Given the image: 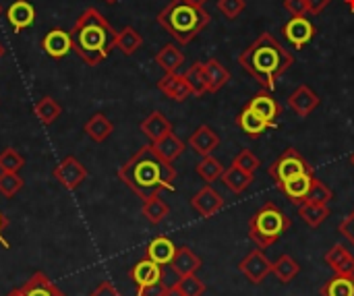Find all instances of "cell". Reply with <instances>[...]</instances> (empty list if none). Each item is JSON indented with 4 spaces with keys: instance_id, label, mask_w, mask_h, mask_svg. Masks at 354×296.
Here are the masks:
<instances>
[{
    "instance_id": "6da1fadb",
    "label": "cell",
    "mask_w": 354,
    "mask_h": 296,
    "mask_svg": "<svg viewBox=\"0 0 354 296\" xmlns=\"http://www.w3.org/2000/svg\"><path fill=\"white\" fill-rule=\"evenodd\" d=\"M118 178L139 199H147L162 191H174L176 168L170 162H164L149 143L118 168Z\"/></svg>"
},
{
    "instance_id": "7a4b0ae2",
    "label": "cell",
    "mask_w": 354,
    "mask_h": 296,
    "mask_svg": "<svg viewBox=\"0 0 354 296\" xmlns=\"http://www.w3.org/2000/svg\"><path fill=\"white\" fill-rule=\"evenodd\" d=\"M239 64L261 85V89L274 91L276 81L295 64V56L276 35L261 33L241 52Z\"/></svg>"
},
{
    "instance_id": "3957f363",
    "label": "cell",
    "mask_w": 354,
    "mask_h": 296,
    "mask_svg": "<svg viewBox=\"0 0 354 296\" xmlns=\"http://www.w3.org/2000/svg\"><path fill=\"white\" fill-rule=\"evenodd\" d=\"M116 33L97 8H85L71 29L73 50L87 66H97L114 48Z\"/></svg>"
},
{
    "instance_id": "277c9868",
    "label": "cell",
    "mask_w": 354,
    "mask_h": 296,
    "mask_svg": "<svg viewBox=\"0 0 354 296\" xmlns=\"http://www.w3.org/2000/svg\"><path fill=\"white\" fill-rule=\"evenodd\" d=\"M156 19L180 46L191 44L212 21L205 8L191 4L189 0H170Z\"/></svg>"
},
{
    "instance_id": "5b68a950",
    "label": "cell",
    "mask_w": 354,
    "mask_h": 296,
    "mask_svg": "<svg viewBox=\"0 0 354 296\" xmlns=\"http://www.w3.org/2000/svg\"><path fill=\"white\" fill-rule=\"evenodd\" d=\"M290 218L274 201H268L249 220V239L259 249H268L280 241V237L290 228Z\"/></svg>"
},
{
    "instance_id": "8992f818",
    "label": "cell",
    "mask_w": 354,
    "mask_h": 296,
    "mask_svg": "<svg viewBox=\"0 0 354 296\" xmlns=\"http://www.w3.org/2000/svg\"><path fill=\"white\" fill-rule=\"evenodd\" d=\"M268 174L270 178L276 183V185H282L299 174H313V168L309 166V162L299 154V149L295 147H288L282 151V156L268 168Z\"/></svg>"
},
{
    "instance_id": "52a82bcc",
    "label": "cell",
    "mask_w": 354,
    "mask_h": 296,
    "mask_svg": "<svg viewBox=\"0 0 354 296\" xmlns=\"http://www.w3.org/2000/svg\"><path fill=\"white\" fill-rule=\"evenodd\" d=\"M54 181L64 189V191H75L79 189L85 178H87V168L75 158V156H66L62 162H58L52 170Z\"/></svg>"
},
{
    "instance_id": "ba28073f",
    "label": "cell",
    "mask_w": 354,
    "mask_h": 296,
    "mask_svg": "<svg viewBox=\"0 0 354 296\" xmlns=\"http://www.w3.org/2000/svg\"><path fill=\"white\" fill-rule=\"evenodd\" d=\"M129 278H131V282L137 286V295H141L147 286H151V284L164 280V266H160V263H156V261H151V259L145 257V259L137 261V263L131 268Z\"/></svg>"
},
{
    "instance_id": "9c48e42d",
    "label": "cell",
    "mask_w": 354,
    "mask_h": 296,
    "mask_svg": "<svg viewBox=\"0 0 354 296\" xmlns=\"http://www.w3.org/2000/svg\"><path fill=\"white\" fill-rule=\"evenodd\" d=\"M239 270L251 284H261L272 274V261L266 257L263 249H253L241 263Z\"/></svg>"
},
{
    "instance_id": "30bf717a",
    "label": "cell",
    "mask_w": 354,
    "mask_h": 296,
    "mask_svg": "<svg viewBox=\"0 0 354 296\" xmlns=\"http://www.w3.org/2000/svg\"><path fill=\"white\" fill-rule=\"evenodd\" d=\"M282 33L297 50H303L315 37V25L307 17H292L282 27Z\"/></svg>"
},
{
    "instance_id": "8fae6325",
    "label": "cell",
    "mask_w": 354,
    "mask_h": 296,
    "mask_svg": "<svg viewBox=\"0 0 354 296\" xmlns=\"http://www.w3.org/2000/svg\"><path fill=\"white\" fill-rule=\"evenodd\" d=\"M41 50L46 56L54 58V60H60L64 58L71 50H73V35L71 31H64V29H50L44 39H41Z\"/></svg>"
},
{
    "instance_id": "7c38bea8",
    "label": "cell",
    "mask_w": 354,
    "mask_h": 296,
    "mask_svg": "<svg viewBox=\"0 0 354 296\" xmlns=\"http://www.w3.org/2000/svg\"><path fill=\"white\" fill-rule=\"evenodd\" d=\"M191 207H193L201 218H212V216H216V214L224 207V199H222V195H220L212 185H205V187H201V189L193 195Z\"/></svg>"
},
{
    "instance_id": "4fadbf2b",
    "label": "cell",
    "mask_w": 354,
    "mask_h": 296,
    "mask_svg": "<svg viewBox=\"0 0 354 296\" xmlns=\"http://www.w3.org/2000/svg\"><path fill=\"white\" fill-rule=\"evenodd\" d=\"M247 106H249L255 114H259L270 127H274L276 120H278V116L282 114V106L278 104V100H276L268 89L257 91V93L247 102Z\"/></svg>"
},
{
    "instance_id": "5bb4252c",
    "label": "cell",
    "mask_w": 354,
    "mask_h": 296,
    "mask_svg": "<svg viewBox=\"0 0 354 296\" xmlns=\"http://www.w3.org/2000/svg\"><path fill=\"white\" fill-rule=\"evenodd\" d=\"M6 19L10 23L12 31L21 33L23 29H27L35 23V6L29 0H15L6 10Z\"/></svg>"
},
{
    "instance_id": "9a60e30c",
    "label": "cell",
    "mask_w": 354,
    "mask_h": 296,
    "mask_svg": "<svg viewBox=\"0 0 354 296\" xmlns=\"http://www.w3.org/2000/svg\"><path fill=\"white\" fill-rule=\"evenodd\" d=\"M158 89L166 98H170L174 102H185V100H189V95H193L191 87H189V81L180 73H166L158 81Z\"/></svg>"
},
{
    "instance_id": "2e32d148",
    "label": "cell",
    "mask_w": 354,
    "mask_h": 296,
    "mask_svg": "<svg viewBox=\"0 0 354 296\" xmlns=\"http://www.w3.org/2000/svg\"><path fill=\"white\" fill-rule=\"evenodd\" d=\"M319 104H322L319 95H317L309 85H299V87L290 93V98H288V106H290V108L297 112V116H301V118L311 116V112H313Z\"/></svg>"
},
{
    "instance_id": "e0dca14e",
    "label": "cell",
    "mask_w": 354,
    "mask_h": 296,
    "mask_svg": "<svg viewBox=\"0 0 354 296\" xmlns=\"http://www.w3.org/2000/svg\"><path fill=\"white\" fill-rule=\"evenodd\" d=\"M218 145H220V137H218V133H216L209 124H201V127L189 137V147H191L197 156H201V158L212 156V154L218 149Z\"/></svg>"
},
{
    "instance_id": "ac0fdd59",
    "label": "cell",
    "mask_w": 354,
    "mask_h": 296,
    "mask_svg": "<svg viewBox=\"0 0 354 296\" xmlns=\"http://www.w3.org/2000/svg\"><path fill=\"white\" fill-rule=\"evenodd\" d=\"M324 261L326 266H330V270L336 276H353L354 274V255L344 245H334L326 253Z\"/></svg>"
},
{
    "instance_id": "d6986e66",
    "label": "cell",
    "mask_w": 354,
    "mask_h": 296,
    "mask_svg": "<svg viewBox=\"0 0 354 296\" xmlns=\"http://www.w3.org/2000/svg\"><path fill=\"white\" fill-rule=\"evenodd\" d=\"M139 129H141V133H143L151 143H156V141H160L162 137H166L168 133H172V122H170L160 110H156V112H151L145 120H141Z\"/></svg>"
},
{
    "instance_id": "ffe728a7",
    "label": "cell",
    "mask_w": 354,
    "mask_h": 296,
    "mask_svg": "<svg viewBox=\"0 0 354 296\" xmlns=\"http://www.w3.org/2000/svg\"><path fill=\"white\" fill-rule=\"evenodd\" d=\"M25 296H66L44 272H35L23 286H21Z\"/></svg>"
},
{
    "instance_id": "44dd1931",
    "label": "cell",
    "mask_w": 354,
    "mask_h": 296,
    "mask_svg": "<svg viewBox=\"0 0 354 296\" xmlns=\"http://www.w3.org/2000/svg\"><path fill=\"white\" fill-rule=\"evenodd\" d=\"M176 245L168 239V237H156L149 245H147V249H145V257L147 259H151V261H156V263H160V266H170V261H172V257L176 255Z\"/></svg>"
},
{
    "instance_id": "7402d4cb",
    "label": "cell",
    "mask_w": 354,
    "mask_h": 296,
    "mask_svg": "<svg viewBox=\"0 0 354 296\" xmlns=\"http://www.w3.org/2000/svg\"><path fill=\"white\" fill-rule=\"evenodd\" d=\"M170 268L178 278L191 276V274H197L201 270V259L189 247H180V249H176V255L172 257Z\"/></svg>"
},
{
    "instance_id": "603a6c76",
    "label": "cell",
    "mask_w": 354,
    "mask_h": 296,
    "mask_svg": "<svg viewBox=\"0 0 354 296\" xmlns=\"http://www.w3.org/2000/svg\"><path fill=\"white\" fill-rule=\"evenodd\" d=\"M236 124H239V129L243 131V133H247L249 137H253V139H257V137H261L268 129H270V124L259 116V114H255L247 104L243 106V110L239 112V116H236Z\"/></svg>"
},
{
    "instance_id": "cb8c5ba5",
    "label": "cell",
    "mask_w": 354,
    "mask_h": 296,
    "mask_svg": "<svg viewBox=\"0 0 354 296\" xmlns=\"http://www.w3.org/2000/svg\"><path fill=\"white\" fill-rule=\"evenodd\" d=\"M151 147H153V151H156L164 162H170V164H174V162L183 156V151H185V143L178 139V135H176L174 131L168 133L166 137H162L160 141L151 143Z\"/></svg>"
},
{
    "instance_id": "d4e9b609",
    "label": "cell",
    "mask_w": 354,
    "mask_h": 296,
    "mask_svg": "<svg viewBox=\"0 0 354 296\" xmlns=\"http://www.w3.org/2000/svg\"><path fill=\"white\" fill-rule=\"evenodd\" d=\"M183 62H185V54H183V50L176 44H166L156 54V64L164 73H178Z\"/></svg>"
},
{
    "instance_id": "484cf974",
    "label": "cell",
    "mask_w": 354,
    "mask_h": 296,
    "mask_svg": "<svg viewBox=\"0 0 354 296\" xmlns=\"http://www.w3.org/2000/svg\"><path fill=\"white\" fill-rule=\"evenodd\" d=\"M83 131H85V135H87L91 141H95V143H104V141L112 135L114 124L110 122V118H108L106 114L95 112V114H91V118L85 122Z\"/></svg>"
},
{
    "instance_id": "4316f807",
    "label": "cell",
    "mask_w": 354,
    "mask_h": 296,
    "mask_svg": "<svg viewBox=\"0 0 354 296\" xmlns=\"http://www.w3.org/2000/svg\"><path fill=\"white\" fill-rule=\"evenodd\" d=\"M311 181H313V174H299L282 185H278V189L292 201V203H303L307 193H309V187H311Z\"/></svg>"
},
{
    "instance_id": "83f0119b",
    "label": "cell",
    "mask_w": 354,
    "mask_h": 296,
    "mask_svg": "<svg viewBox=\"0 0 354 296\" xmlns=\"http://www.w3.org/2000/svg\"><path fill=\"white\" fill-rule=\"evenodd\" d=\"M141 214L145 216V220H147L149 224L158 226V224H162V222L170 216V207H168V203L162 199V195H160V193H156V195H151V197L143 199Z\"/></svg>"
},
{
    "instance_id": "f1b7e54d",
    "label": "cell",
    "mask_w": 354,
    "mask_h": 296,
    "mask_svg": "<svg viewBox=\"0 0 354 296\" xmlns=\"http://www.w3.org/2000/svg\"><path fill=\"white\" fill-rule=\"evenodd\" d=\"M205 77H207V93H216L230 81V71L218 58H209L205 62Z\"/></svg>"
},
{
    "instance_id": "f546056e",
    "label": "cell",
    "mask_w": 354,
    "mask_h": 296,
    "mask_svg": "<svg viewBox=\"0 0 354 296\" xmlns=\"http://www.w3.org/2000/svg\"><path fill=\"white\" fill-rule=\"evenodd\" d=\"M141 46H143V37H141V33H139L135 27L127 25V27H122V29L116 33L114 48L120 50L124 56H133Z\"/></svg>"
},
{
    "instance_id": "4dcf8cb0",
    "label": "cell",
    "mask_w": 354,
    "mask_h": 296,
    "mask_svg": "<svg viewBox=\"0 0 354 296\" xmlns=\"http://www.w3.org/2000/svg\"><path fill=\"white\" fill-rule=\"evenodd\" d=\"M253 178H255V174H249V172H245V170H241V168H236V166L226 168L224 174H222V183H224L232 193H236V195L245 193V191L251 187Z\"/></svg>"
},
{
    "instance_id": "1f68e13d",
    "label": "cell",
    "mask_w": 354,
    "mask_h": 296,
    "mask_svg": "<svg viewBox=\"0 0 354 296\" xmlns=\"http://www.w3.org/2000/svg\"><path fill=\"white\" fill-rule=\"evenodd\" d=\"M299 216H301V220H303L307 226L319 228V226L332 216V212H330V207L324 205V203H301V205H299Z\"/></svg>"
},
{
    "instance_id": "d6a6232c",
    "label": "cell",
    "mask_w": 354,
    "mask_h": 296,
    "mask_svg": "<svg viewBox=\"0 0 354 296\" xmlns=\"http://www.w3.org/2000/svg\"><path fill=\"white\" fill-rule=\"evenodd\" d=\"M33 112H35V116L39 118V122H41L44 127H50V124H54V122L58 120V116L62 114V106H60L54 98L44 95L41 100L35 102Z\"/></svg>"
},
{
    "instance_id": "836d02e7",
    "label": "cell",
    "mask_w": 354,
    "mask_h": 296,
    "mask_svg": "<svg viewBox=\"0 0 354 296\" xmlns=\"http://www.w3.org/2000/svg\"><path fill=\"white\" fill-rule=\"evenodd\" d=\"M301 272V266L297 263L295 257L290 255H280L274 263H272V274L282 282V284H288L292 282Z\"/></svg>"
},
{
    "instance_id": "e575fe53",
    "label": "cell",
    "mask_w": 354,
    "mask_h": 296,
    "mask_svg": "<svg viewBox=\"0 0 354 296\" xmlns=\"http://www.w3.org/2000/svg\"><path fill=\"white\" fill-rule=\"evenodd\" d=\"M322 296H354V274L353 276H334L322 288Z\"/></svg>"
},
{
    "instance_id": "d590c367",
    "label": "cell",
    "mask_w": 354,
    "mask_h": 296,
    "mask_svg": "<svg viewBox=\"0 0 354 296\" xmlns=\"http://www.w3.org/2000/svg\"><path fill=\"white\" fill-rule=\"evenodd\" d=\"M185 79L189 81V87L193 91V95H205L207 93V77H205V62H193L187 73Z\"/></svg>"
},
{
    "instance_id": "8d00e7d4",
    "label": "cell",
    "mask_w": 354,
    "mask_h": 296,
    "mask_svg": "<svg viewBox=\"0 0 354 296\" xmlns=\"http://www.w3.org/2000/svg\"><path fill=\"white\" fill-rule=\"evenodd\" d=\"M224 166H222V162L220 160H216L214 156H205V158H201V162L195 166V172H197V176L203 181V183H214V181H218V178H222V174H224Z\"/></svg>"
},
{
    "instance_id": "74e56055",
    "label": "cell",
    "mask_w": 354,
    "mask_h": 296,
    "mask_svg": "<svg viewBox=\"0 0 354 296\" xmlns=\"http://www.w3.org/2000/svg\"><path fill=\"white\" fill-rule=\"evenodd\" d=\"M332 199H334L332 189H330L326 183H322L319 178H315V176H313L311 187H309V193H307V197H305V201H303V203H324V205H328Z\"/></svg>"
},
{
    "instance_id": "f35d334b",
    "label": "cell",
    "mask_w": 354,
    "mask_h": 296,
    "mask_svg": "<svg viewBox=\"0 0 354 296\" xmlns=\"http://www.w3.org/2000/svg\"><path fill=\"white\" fill-rule=\"evenodd\" d=\"M25 187V181L19 176V172H0V195L10 199Z\"/></svg>"
},
{
    "instance_id": "ab89813d",
    "label": "cell",
    "mask_w": 354,
    "mask_h": 296,
    "mask_svg": "<svg viewBox=\"0 0 354 296\" xmlns=\"http://www.w3.org/2000/svg\"><path fill=\"white\" fill-rule=\"evenodd\" d=\"M23 166H25V158L17 149L6 147L0 154V172H19Z\"/></svg>"
},
{
    "instance_id": "60d3db41",
    "label": "cell",
    "mask_w": 354,
    "mask_h": 296,
    "mask_svg": "<svg viewBox=\"0 0 354 296\" xmlns=\"http://www.w3.org/2000/svg\"><path fill=\"white\" fill-rule=\"evenodd\" d=\"M178 288L183 290L185 296H203L205 295V282L197 276V274H191V276H183L178 278Z\"/></svg>"
},
{
    "instance_id": "b9f144b4",
    "label": "cell",
    "mask_w": 354,
    "mask_h": 296,
    "mask_svg": "<svg viewBox=\"0 0 354 296\" xmlns=\"http://www.w3.org/2000/svg\"><path fill=\"white\" fill-rule=\"evenodd\" d=\"M232 166H236V168H241V170H245V172H249V174H255V172L259 170V166H261V160H259L253 151L243 149V151H239V154L234 156Z\"/></svg>"
},
{
    "instance_id": "7bdbcfd3",
    "label": "cell",
    "mask_w": 354,
    "mask_h": 296,
    "mask_svg": "<svg viewBox=\"0 0 354 296\" xmlns=\"http://www.w3.org/2000/svg\"><path fill=\"white\" fill-rule=\"evenodd\" d=\"M245 8H247V0H218V10L230 21L236 19Z\"/></svg>"
},
{
    "instance_id": "ee69618b",
    "label": "cell",
    "mask_w": 354,
    "mask_h": 296,
    "mask_svg": "<svg viewBox=\"0 0 354 296\" xmlns=\"http://www.w3.org/2000/svg\"><path fill=\"white\" fill-rule=\"evenodd\" d=\"M284 8L290 12V17H305L309 12L307 0H284Z\"/></svg>"
},
{
    "instance_id": "f6af8a7d",
    "label": "cell",
    "mask_w": 354,
    "mask_h": 296,
    "mask_svg": "<svg viewBox=\"0 0 354 296\" xmlns=\"http://www.w3.org/2000/svg\"><path fill=\"white\" fill-rule=\"evenodd\" d=\"M338 230H340V234H342V237L354 247V210L342 220V222H340Z\"/></svg>"
},
{
    "instance_id": "bcb514c9",
    "label": "cell",
    "mask_w": 354,
    "mask_h": 296,
    "mask_svg": "<svg viewBox=\"0 0 354 296\" xmlns=\"http://www.w3.org/2000/svg\"><path fill=\"white\" fill-rule=\"evenodd\" d=\"M89 296H120V293L114 288V284H110V282H100L97 288H93Z\"/></svg>"
},
{
    "instance_id": "7dc6e473",
    "label": "cell",
    "mask_w": 354,
    "mask_h": 296,
    "mask_svg": "<svg viewBox=\"0 0 354 296\" xmlns=\"http://www.w3.org/2000/svg\"><path fill=\"white\" fill-rule=\"evenodd\" d=\"M330 4H332V0H307V8L311 15H322Z\"/></svg>"
},
{
    "instance_id": "c3c4849f",
    "label": "cell",
    "mask_w": 354,
    "mask_h": 296,
    "mask_svg": "<svg viewBox=\"0 0 354 296\" xmlns=\"http://www.w3.org/2000/svg\"><path fill=\"white\" fill-rule=\"evenodd\" d=\"M166 290H168V286L164 282H156V284L147 286L141 295L137 296H166Z\"/></svg>"
},
{
    "instance_id": "681fc988",
    "label": "cell",
    "mask_w": 354,
    "mask_h": 296,
    "mask_svg": "<svg viewBox=\"0 0 354 296\" xmlns=\"http://www.w3.org/2000/svg\"><path fill=\"white\" fill-rule=\"evenodd\" d=\"M6 226H8V220H6V216L0 212V245H2L4 249H10L8 241L4 239V230H6Z\"/></svg>"
},
{
    "instance_id": "f907efd6",
    "label": "cell",
    "mask_w": 354,
    "mask_h": 296,
    "mask_svg": "<svg viewBox=\"0 0 354 296\" xmlns=\"http://www.w3.org/2000/svg\"><path fill=\"white\" fill-rule=\"evenodd\" d=\"M166 296H185V295H183V290L178 288V284H172V286H168Z\"/></svg>"
},
{
    "instance_id": "816d5d0a",
    "label": "cell",
    "mask_w": 354,
    "mask_h": 296,
    "mask_svg": "<svg viewBox=\"0 0 354 296\" xmlns=\"http://www.w3.org/2000/svg\"><path fill=\"white\" fill-rule=\"evenodd\" d=\"M189 2L195 6H201V8H205V4H207V0H189Z\"/></svg>"
},
{
    "instance_id": "f5cc1de1",
    "label": "cell",
    "mask_w": 354,
    "mask_h": 296,
    "mask_svg": "<svg viewBox=\"0 0 354 296\" xmlns=\"http://www.w3.org/2000/svg\"><path fill=\"white\" fill-rule=\"evenodd\" d=\"M6 296H25V295H23V290H21V288H12V290H10Z\"/></svg>"
},
{
    "instance_id": "db71d44e",
    "label": "cell",
    "mask_w": 354,
    "mask_h": 296,
    "mask_svg": "<svg viewBox=\"0 0 354 296\" xmlns=\"http://www.w3.org/2000/svg\"><path fill=\"white\" fill-rule=\"evenodd\" d=\"M344 2L348 4V8H351V10H353V12H354V0H344Z\"/></svg>"
},
{
    "instance_id": "11a10c76",
    "label": "cell",
    "mask_w": 354,
    "mask_h": 296,
    "mask_svg": "<svg viewBox=\"0 0 354 296\" xmlns=\"http://www.w3.org/2000/svg\"><path fill=\"white\" fill-rule=\"evenodd\" d=\"M4 54H6V50H4V44H2V41H0V58H2V56H4Z\"/></svg>"
},
{
    "instance_id": "9f6ffc18",
    "label": "cell",
    "mask_w": 354,
    "mask_h": 296,
    "mask_svg": "<svg viewBox=\"0 0 354 296\" xmlns=\"http://www.w3.org/2000/svg\"><path fill=\"white\" fill-rule=\"evenodd\" d=\"M104 2H108V4H114L116 0H104Z\"/></svg>"
},
{
    "instance_id": "6f0895ef",
    "label": "cell",
    "mask_w": 354,
    "mask_h": 296,
    "mask_svg": "<svg viewBox=\"0 0 354 296\" xmlns=\"http://www.w3.org/2000/svg\"><path fill=\"white\" fill-rule=\"evenodd\" d=\"M351 160H353V164H354V154H353V158H351Z\"/></svg>"
},
{
    "instance_id": "680465c9",
    "label": "cell",
    "mask_w": 354,
    "mask_h": 296,
    "mask_svg": "<svg viewBox=\"0 0 354 296\" xmlns=\"http://www.w3.org/2000/svg\"><path fill=\"white\" fill-rule=\"evenodd\" d=\"M0 12H2V6H0Z\"/></svg>"
}]
</instances>
